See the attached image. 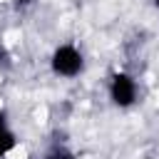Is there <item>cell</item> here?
<instances>
[{"mask_svg":"<svg viewBox=\"0 0 159 159\" xmlns=\"http://www.w3.org/2000/svg\"><path fill=\"white\" fill-rule=\"evenodd\" d=\"M107 97L117 109H132L139 102V82L132 72L117 70L107 80Z\"/></svg>","mask_w":159,"mask_h":159,"instance_id":"7a4b0ae2","label":"cell"},{"mask_svg":"<svg viewBox=\"0 0 159 159\" xmlns=\"http://www.w3.org/2000/svg\"><path fill=\"white\" fill-rule=\"evenodd\" d=\"M20 149V139L10 124V114L0 107V159H10Z\"/></svg>","mask_w":159,"mask_h":159,"instance_id":"3957f363","label":"cell"},{"mask_svg":"<svg viewBox=\"0 0 159 159\" xmlns=\"http://www.w3.org/2000/svg\"><path fill=\"white\" fill-rule=\"evenodd\" d=\"M42 159H77V157H75V152H72L70 147L55 144V147H50V149L42 154Z\"/></svg>","mask_w":159,"mask_h":159,"instance_id":"277c9868","label":"cell"},{"mask_svg":"<svg viewBox=\"0 0 159 159\" xmlns=\"http://www.w3.org/2000/svg\"><path fill=\"white\" fill-rule=\"evenodd\" d=\"M84 52L75 45V42H62L52 50L50 55V70L55 77L62 80H75L84 72Z\"/></svg>","mask_w":159,"mask_h":159,"instance_id":"6da1fadb","label":"cell"},{"mask_svg":"<svg viewBox=\"0 0 159 159\" xmlns=\"http://www.w3.org/2000/svg\"><path fill=\"white\" fill-rule=\"evenodd\" d=\"M154 5H157V7H159V0H154Z\"/></svg>","mask_w":159,"mask_h":159,"instance_id":"52a82bcc","label":"cell"},{"mask_svg":"<svg viewBox=\"0 0 159 159\" xmlns=\"http://www.w3.org/2000/svg\"><path fill=\"white\" fill-rule=\"evenodd\" d=\"M7 67H12V55L5 45H0V70H7Z\"/></svg>","mask_w":159,"mask_h":159,"instance_id":"5b68a950","label":"cell"},{"mask_svg":"<svg viewBox=\"0 0 159 159\" xmlns=\"http://www.w3.org/2000/svg\"><path fill=\"white\" fill-rule=\"evenodd\" d=\"M22 5H35V0H15V7L20 10Z\"/></svg>","mask_w":159,"mask_h":159,"instance_id":"8992f818","label":"cell"}]
</instances>
